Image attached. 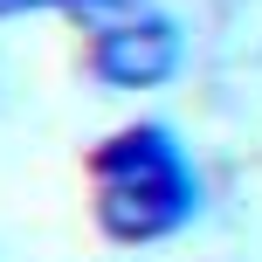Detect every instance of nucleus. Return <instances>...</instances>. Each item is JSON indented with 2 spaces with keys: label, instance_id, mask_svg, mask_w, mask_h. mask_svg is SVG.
Masks as SVG:
<instances>
[{
  "label": "nucleus",
  "instance_id": "obj_1",
  "mask_svg": "<svg viewBox=\"0 0 262 262\" xmlns=\"http://www.w3.org/2000/svg\"><path fill=\"white\" fill-rule=\"evenodd\" d=\"M90 207L97 228L124 249L180 235L200 214V166L186 159L172 124H124L90 152Z\"/></svg>",
  "mask_w": 262,
  "mask_h": 262
},
{
  "label": "nucleus",
  "instance_id": "obj_2",
  "mask_svg": "<svg viewBox=\"0 0 262 262\" xmlns=\"http://www.w3.org/2000/svg\"><path fill=\"white\" fill-rule=\"evenodd\" d=\"M180 21L159 7H131V14H111L97 21L90 35V76L104 90H159L166 76H180Z\"/></svg>",
  "mask_w": 262,
  "mask_h": 262
},
{
  "label": "nucleus",
  "instance_id": "obj_3",
  "mask_svg": "<svg viewBox=\"0 0 262 262\" xmlns=\"http://www.w3.org/2000/svg\"><path fill=\"white\" fill-rule=\"evenodd\" d=\"M145 0H0V21L14 14H76V21H111V14H131Z\"/></svg>",
  "mask_w": 262,
  "mask_h": 262
}]
</instances>
